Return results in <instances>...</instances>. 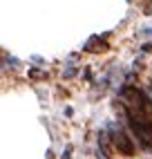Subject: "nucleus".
<instances>
[{"label": "nucleus", "mask_w": 152, "mask_h": 159, "mask_svg": "<svg viewBox=\"0 0 152 159\" xmlns=\"http://www.w3.org/2000/svg\"><path fill=\"white\" fill-rule=\"evenodd\" d=\"M114 146H116V148H118V150H121L123 155H132V152H134V146H132V141H130L123 132H114Z\"/></svg>", "instance_id": "f257e3e1"}]
</instances>
